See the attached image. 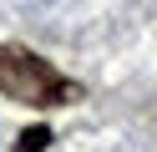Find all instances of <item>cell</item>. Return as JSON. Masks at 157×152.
<instances>
[{"mask_svg":"<svg viewBox=\"0 0 157 152\" xmlns=\"http://www.w3.org/2000/svg\"><path fill=\"white\" fill-rule=\"evenodd\" d=\"M0 96L21 107H71L81 86L61 76L46 56H36L31 46H0Z\"/></svg>","mask_w":157,"mask_h":152,"instance_id":"obj_1","label":"cell"},{"mask_svg":"<svg viewBox=\"0 0 157 152\" xmlns=\"http://www.w3.org/2000/svg\"><path fill=\"white\" fill-rule=\"evenodd\" d=\"M51 147V127H25L15 137V152H46Z\"/></svg>","mask_w":157,"mask_h":152,"instance_id":"obj_2","label":"cell"}]
</instances>
